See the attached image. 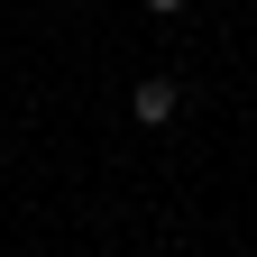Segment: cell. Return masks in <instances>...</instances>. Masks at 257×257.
Wrapping results in <instances>:
<instances>
[{"label": "cell", "mask_w": 257, "mask_h": 257, "mask_svg": "<svg viewBox=\"0 0 257 257\" xmlns=\"http://www.w3.org/2000/svg\"><path fill=\"white\" fill-rule=\"evenodd\" d=\"M175 110H184V92L166 74H147L138 92H128V119H138V128H175Z\"/></svg>", "instance_id": "6da1fadb"}, {"label": "cell", "mask_w": 257, "mask_h": 257, "mask_svg": "<svg viewBox=\"0 0 257 257\" xmlns=\"http://www.w3.org/2000/svg\"><path fill=\"white\" fill-rule=\"evenodd\" d=\"M147 10H184V0H147Z\"/></svg>", "instance_id": "7a4b0ae2"}]
</instances>
